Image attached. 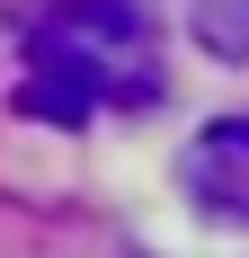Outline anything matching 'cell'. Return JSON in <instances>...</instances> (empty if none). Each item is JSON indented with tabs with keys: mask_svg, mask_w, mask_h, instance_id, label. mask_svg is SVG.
Segmentation results:
<instances>
[{
	"mask_svg": "<svg viewBox=\"0 0 249 258\" xmlns=\"http://www.w3.org/2000/svg\"><path fill=\"white\" fill-rule=\"evenodd\" d=\"M178 187L196 196L205 214H223V223H249V116H223V125H205L178 160Z\"/></svg>",
	"mask_w": 249,
	"mask_h": 258,
	"instance_id": "cell-2",
	"label": "cell"
},
{
	"mask_svg": "<svg viewBox=\"0 0 249 258\" xmlns=\"http://www.w3.org/2000/svg\"><path fill=\"white\" fill-rule=\"evenodd\" d=\"M160 89V27L143 0H63L27 36V107L53 125H80L89 107H143Z\"/></svg>",
	"mask_w": 249,
	"mask_h": 258,
	"instance_id": "cell-1",
	"label": "cell"
},
{
	"mask_svg": "<svg viewBox=\"0 0 249 258\" xmlns=\"http://www.w3.org/2000/svg\"><path fill=\"white\" fill-rule=\"evenodd\" d=\"M178 9H187V36L214 62H249V0H178Z\"/></svg>",
	"mask_w": 249,
	"mask_h": 258,
	"instance_id": "cell-3",
	"label": "cell"
}]
</instances>
